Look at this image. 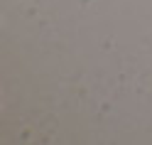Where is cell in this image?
Returning <instances> with one entry per match:
<instances>
[]
</instances>
